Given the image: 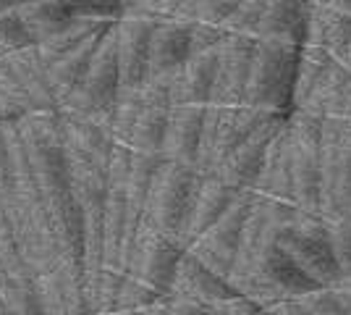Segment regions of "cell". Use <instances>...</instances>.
Segmentation results:
<instances>
[{"label": "cell", "mask_w": 351, "mask_h": 315, "mask_svg": "<svg viewBox=\"0 0 351 315\" xmlns=\"http://www.w3.org/2000/svg\"><path fill=\"white\" fill-rule=\"evenodd\" d=\"M27 139V150L45 195V205L56 229V240L63 260L84 257V229L82 210L76 205L71 187V168L66 152V119L63 110H43L19 119Z\"/></svg>", "instance_id": "1"}, {"label": "cell", "mask_w": 351, "mask_h": 315, "mask_svg": "<svg viewBox=\"0 0 351 315\" xmlns=\"http://www.w3.org/2000/svg\"><path fill=\"white\" fill-rule=\"evenodd\" d=\"M299 47L278 40H257L244 103L265 113L289 116L293 110Z\"/></svg>", "instance_id": "2"}, {"label": "cell", "mask_w": 351, "mask_h": 315, "mask_svg": "<svg viewBox=\"0 0 351 315\" xmlns=\"http://www.w3.org/2000/svg\"><path fill=\"white\" fill-rule=\"evenodd\" d=\"M199 181H202V174L197 171V165L168 161L149 192L142 224L162 237H171L184 244L191 208L199 192Z\"/></svg>", "instance_id": "3"}, {"label": "cell", "mask_w": 351, "mask_h": 315, "mask_svg": "<svg viewBox=\"0 0 351 315\" xmlns=\"http://www.w3.org/2000/svg\"><path fill=\"white\" fill-rule=\"evenodd\" d=\"M273 240L296 260V266L315 279L322 289H333L341 284L333 244H330V226L320 215L299 213V218L289 226H278Z\"/></svg>", "instance_id": "4"}, {"label": "cell", "mask_w": 351, "mask_h": 315, "mask_svg": "<svg viewBox=\"0 0 351 315\" xmlns=\"http://www.w3.org/2000/svg\"><path fill=\"white\" fill-rule=\"evenodd\" d=\"M121 92V71H118V53H116V21L105 32L100 45L92 56V63L87 69L84 82L73 95L63 110L79 113V116H92V119L108 121L113 105Z\"/></svg>", "instance_id": "5"}, {"label": "cell", "mask_w": 351, "mask_h": 315, "mask_svg": "<svg viewBox=\"0 0 351 315\" xmlns=\"http://www.w3.org/2000/svg\"><path fill=\"white\" fill-rule=\"evenodd\" d=\"M249 208H252V192H241L234 200V205L223 213V218L210 226L202 237H197L191 244H186V250H191L215 273L231 279L236 268V255H239L241 231H244V224H247Z\"/></svg>", "instance_id": "6"}, {"label": "cell", "mask_w": 351, "mask_h": 315, "mask_svg": "<svg viewBox=\"0 0 351 315\" xmlns=\"http://www.w3.org/2000/svg\"><path fill=\"white\" fill-rule=\"evenodd\" d=\"M158 19L136 11H121L116 19V53L121 90H139L149 79V45Z\"/></svg>", "instance_id": "7"}, {"label": "cell", "mask_w": 351, "mask_h": 315, "mask_svg": "<svg viewBox=\"0 0 351 315\" xmlns=\"http://www.w3.org/2000/svg\"><path fill=\"white\" fill-rule=\"evenodd\" d=\"M283 121H286V116H278V113L267 116V119L223 161V165L215 171V176H220L226 184H231L239 192H254L257 181L263 176L267 150H270L276 135L280 132Z\"/></svg>", "instance_id": "8"}, {"label": "cell", "mask_w": 351, "mask_h": 315, "mask_svg": "<svg viewBox=\"0 0 351 315\" xmlns=\"http://www.w3.org/2000/svg\"><path fill=\"white\" fill-rule=\"evenodd\" d=\"M254 50H257V37L226 34V40L218 47V76H215L213 97L207 105L234 108L244 103Z\"/></svg>", "instance_id": "9"}, {"label": "cell", "mask_w": 351, "mask_h": 315, "mask_svg": "<svg viewBox=\"0 0 351 315\" xmlns=\"http://www.w3.org/2000/svg\"><path fill=\"white\" fill-rule=\"evenodd\" d=\"M184 244L181 242L171 240V237H162L152 229H142V240L136 247V255H134L132 276H136L139 281H145L149 289H155L162 297H171L173 294V279L181 255H184Z\"/></svg>", "instance_id": "10"}, {"label": "cell", "mask_w": 351, "mask_h": 315, "mask_svg": "<svg viewBox=\"0 0 351 315\" xmlns=\"http://www.w3.org/2000/svg\"><path fill=\"white\" fill-rule=\"evenodd\" d=\"M236 294H241V292L231 284V279L215 273L191 250H184L173 279V297L205 302V305H220V302L231 300Z\"/></svg>", "instance_id": "11"}, {"label": "cell", "mask_w": 351, "mask_h": 315, "mask_svg": "<svg viewBox=\"0 0 351 315\" xmlns=\"http://www.w3.org/2000/svg\"><path fill=\"white\" fill-rule=\"evenodd\" d=\"M205 108L207 105H173L162 155L176 163L197 165L199 163V148H202V132H205Z\"/></svg>", "instance_id": "12"}, {"label": "cell", "mask_w": 351, "mask_h": 315, "mask_svg": "<svg viewBox=\"0 0 351 315\" xmlns=\"http://www.w3.org/2000/svg\"><path fill=\"white\" fill-rule=\"evenodd\" d=\"M215 76H218V47L191 53L189 60L171 76L173 105H207L213 97Z\"/></svg>", "instance_id": "13"}, {"label": "cell", "mask_w": 351, "mask_h": 315, "mask_svg": "<svg viewBox=\"0 0 351 315\" xmlns=\"http://www.w3.org/2000/svg\"><path fill=\"white\" fill-rule=\"evenodd\" d=\"M191 53H194L191 24L178 19L158 21V27L152 32V45H149V79L173 76L189 60Z\"/></svg>", "instance_id": "14"}, {"label": "cell", "mask_w": 351, "mask_h": 315, "mask_svg": "<svg viewBox=\"0 0 351 315\" xmlns=\"http://www.w3.org/2000/svg\"><path fill=\"white\" fill-rule=\"evenodd\" d=\"M312 5L315 3L309 0H265L260 40H278L302 47L309 34Z\"/></svg>", "instance_id": "15"}, {"label": "cell", "mask_w": 351, "mask_h": 315, "mask_svg": "<svg viewBox=\"0 0 351 315\" xmlns=\"http://www.w3.org/2000/svg\"><path fill=\"white\" fill-rule=\"evenodd\" d=\"M241 195L239 189H234L231 184L215 176V174H202L199 181V192L194 200V208H191V218L186 226V237H184V247L191 244L197 237H202L210 226L223 218V213L234 205V200Z\"/></svg>", "instance_id": "16"}, {"label": "cell", "mask_w": 351, "mask_h": 315, "mask_svg": "<svg viewBox=\"0 0 351 315\" xmlns=\"http://www.w3.org/2000/svg\"><path fill=\"white\" fill-rule=\"evenodd\" d=\"M5 58L14 66L16 76H19L21 87L27 92L34 113L60 110L58 100H56V92H53V82H50V66L40 56L37 45L16 50V53H5Z\"/></svg>", "instance_id": "17"}, {"label": "cell", "mask_w": 351, "mask_h": 315, "mask_svg": "<svg viewBox=\"0 0 351 315\" xmlns=\"http://www.w3.org/2000/svg\"><path fill=\"white\" fill-rule=\"evenodd\" d=\"M320 148H307V145L291 142L293 205L299 208V213H307V215H320Z\"/></svg>", "instance_id": "18"}, {"label": "cell", "mask_w": 351, "mask_h": 315, "mask_svg": "<svg viewBox=\"0 0 351 315\" xmlns=\"http://www.w3.org/2000/svg\"><path fill=\"white\" fill-rule=\"evenodd\" d=\"M63 119H66V142L76 150L87 152L92 161H97L108 171L110 152L116 148L110 124L103 119H92V116L69 113V110H63Z\"/></svg>", "instance_id": "19"}, {"label": "cell", "mask_w": 351, "mask_h": 315, "mask_svg": "<svg viewBox=\"0 0 351 315\" xmlns=\"http://www.w3.org/2000/svg\"><path fill=\"white\" fill-rule=\"evenodd\" d=\"M110 27H113V24H110ZM110 27H108V30H110ZM108 30L92 34V37L84 40L76 50H71L66 58H60L58 63L50 66V82H53V92H56V100H58L60 110L69 105V100H71L73 95H76V90H79V84L84 82L89 63H92V56H95V50H97V45H100V40H103V34Z\"/></svg>", "instance_id": "20"}, {"label": "cell", "mask_w": 351, "mask_h": 315, "mask_svg": "<svg viewBox=\"0 0 351 315\" xmlns=\"http://www.w3.org/2000/svg\"><path fill=\"white\" fill-rule=\"evenodd\" d=\"M168 163V158L162 152H136L132 155V168H129V179H126V200H129V210L134 215L145 218V208L149 192L155 187V179L162 171V165Z\"/></svg>", "instance_id": "21"}, {"label": "cell", "mask_w": 351, "mask_h": 315, "mask_svg": "<svg viewBox=\"0 0 351 315\" xmlns=\"http://www.w3.org/2000/svg\"><path fill=\"white\" fill-rule=\"evenodd\" d=\"M309 27L322 37L325 47L333 53V58H343L351 53V16L330 8L328 3L312 5V21Z\"/></svg>", "instance_id": "22"}, {"label": "cell", "mask_w": 351, "mask_h": 315, "mask_svg": "<svg viewBox=\"0 0 351 315\" xmlns=\"http://www.w3.org/2000/svg\"><path fill=\"white\" fill-rule=\"evenodd\" d=\"M0 292L14 315H45L37 276H8L0 270Z\"/></svg>", "instance_id": "23"}, {"label": "cell", "mask_w": 351, "mask_h": 315, "mask_svg": "<svg viewBox=\"0 0 351 315\" xmlns=\"http://www.w3.org/2000/svg\"><path fill=\"white\" fill-rule=\"evenodd\" d=\"M29 113H34V108L16 76L14 66L5 56H0V121L24 119Z\"/></svg>", "instance_id": "24"}, {"label": "cell", "mask_w": 351, "mask_h": 315, "mask_svg": "<svg viewBox=\"0 0 351 315\" xmlns=\"http://www.w3.org/2000/svg\"><path fill=\"white\" fill-rule=\"evenodd\" d=\"M162 294H158L155 289H149L145 281H139L136 276L126 273L123 284H121V292H118V300H116V310H123V313H132L139 315L142 310L152 307L155 302H160Z\"/></svg>", "instance_id": "25"}, {"label": "cell", "mask_w": 351, "mask_h": 315, "mask_svg": "<svg viewBox=\"0 0 351 315\" xmlns=\"http://www.w3.org/2000/svg\"><path fill=\"white\" fill-rule=\"evenodd\" d=\"M37 45L29 24L24 21L21 11H5L0 14V50L3 53H16L24 47Z\"/></svg>", "instance_id": "26"}, {"label": "cell", "mask_w": 351, "mask_h": 315, "mask_svg": "<svg viewBox=\"0 0 351 315\" xmlns=\"http://www.w3.org/2000/svg\"><path fill=\"white\" fill-rule=\"evenodd\" d=\"M265 0H241L234 16L226 24V34H249L260 40V21H263Z\"/></svg>", "instance_id": "27"}, {"label": "cell", "mask_w": 351, "mask_h": 315, "mask_svg": "<svg viewBox=\"0 0 351 315\" xmlns=\"http://www.w3.org/2000/svg\"><path fill=\"white\" fill-rule=\"evenodd\" d=\"M330 244H333V255H336L341 279L351 276V218L343 224L330 226Z\"/></svg>", "instance_id": "28"}, {"label": "cell", "mask_w": 351, "mask_h": 315, "mask_svg": "<svg viewBox=\"0 0 351 315\" xmlns=\"http://www.w3.org/2000/svg\"><path fill=\"white\" fill-rule=\"evenodd\" d=\"M168 315H220L213 305L205 302H194V300H178L171 294V310Z\"/></svg>", "instance_id": "29"}, {"label": "cell", "mask_w": 351, "mask_h": 315, "mask_svg": "<svg viewBox=\"0 0 351 315\" xmlns=\"http://www.w3.org/2000/svg\"><path fill=\"white\" fill-rule=\"evenodd\" d=\"M341 202L351 218V150H343V161H341Z\"/></svg>", "instance_id": "30"}, {"label": "cell", "mask_w": 351, "mask_h": 315, "mask_svg": "<svg viewBox=\"0 0 351 315\" xmlns=\"http://www.w3.org/2000/svg\"><path fill=\"white\" fill-rule=\"evenodd\" d=\"M338 132H341L343 150H351V119H338Z\"/></svg>", "instance_id": "31"}, {"label": "cell", "mask_w": 351, "mask_h": 315, "mask_svg": "<svg viewBox=\"0 0 351 315\" xmlns=\"http://www.w3.org/2000/svg\"><path fill=\"white\" fill-rule=\"evenodd\" d=\"M32 0H0V14H5V11H19V8H24V5H29Z\"/></svg>", "instance_id": "32"}, {"label": "cell", "mask_w": 351, "mask_h": 315, "mask_svg": "<svg viewBox=\"0 0 351 315\" xmlns=\"http://www.w3.org/2000/svg\"><path fill=\"white\" fill-rule=\"evenodd\" d=\"M330 8H336V11H343V14L351 16V0H325Z\"/></svg>", "instance_id": "33"}, {"label": "cell", "mask_w": 351, "mask_h": 315, "mask_svg": "<svg viewBox=\"0 0 351 315\" xmlns=\"http://www.w3.org/2000/svg\"><path fill=\"white\" fill-rule=\"evenodd\" d=\"M338 119H351V92L346 95L343 105H341V113H338Z\"/></svg>", "instance_id": "34"}, {"label": "cell", "mask_w": 351, "mask_h": 315, "mask_svg": "<svg viewBox=\"0 0 351 315\" xmlns=\"http://www.w3.org/2000/svg\"><path fill=\"white\" fill-rule=\"evenodd\" d=\"M336 292H338V297L343 300V305L351 310V292H349V289H336Z\"/></svg>", "instance_id": "35"}, {"label": "cell", "mask_w": 351, "mask_h": 315, "mask_svg": "<svg viewBox=\"0 0 351 315\" xmlns=\"http://www.w3.org/2000/svg\"><path fill=\"white\" fill-rule=\"evenodd\" d=\"M0 315H14V310L8 307V302H5V297H3V292H0Z\"/></svg>", "instance_id": "36"}, {"label": "cell", "mask_w": 351, "mask_h": 315, "mask_svg": "<svg viewBox=\"0 0 351 315\" xmlns=\"http://www.w3.org/2000/svg\"><path fill=\"white\" fill-rule=\"evenodd\" d=\"M333 289H349L351 292V276H343V279H341V284L333 286Z\"/></svg>", "instance_id": "37"}, {"label": "cell", "mask_w": 351, "mask_h": 315, "mask_svg": "<svg viewBox=\"0 0 351 315\" xmlns=\"http://www.w3.org/2000/svg\"><path fill=\"white\" fill-rule=\"evenodd\" d=\"M95 315H132V313H123V310H116V307H113V310H97Z\"/></svg>", "instance_id": "38"}, {"label": "cell", "mask_w": 351, "mask_h": 315, "mask_svg": "<svg viewBox=\"0 0 351 315\" xmlns=\"http://www.w3.org/2000/svg\"><path fill=\"white\" fill-rule=\"evenodd\" d=\"M0 56H5V53H3V50H0Z\"/></svg>", "instance_id": "39"}]
</instances>
